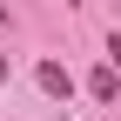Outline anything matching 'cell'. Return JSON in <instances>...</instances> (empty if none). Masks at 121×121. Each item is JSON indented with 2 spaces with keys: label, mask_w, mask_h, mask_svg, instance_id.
Masks as SVG:
<instances>
[{
  "label": "cell",
  "mask_w": 121,
  "mask_h": 121,
  "mask_svg": "<svg viewBox=\"0 0 121 121\" xmlns=\"http://www.w3.org/2000/svg\"><path fill=\"white\" fill-rule=\"evenodd\" d=\"M40 87H47L54 101H67V94H74V74L60 67V60H40Z\"/></svg>",
  "instance_id": "cell-1"
},
{
  "label": "cell",
  "mask_w": 121,
  "mask_h": 121,
  "mask_svg": "<svg viewBox=\"0 0 121 121\" xmlns=\"http://www.w3.org/2000/svg\"><path fill=\"white\" fill-rule=\"evenodd\" d=\"M87 94H94V101H114V67H94V74H87Z\"/></svg>",
  "instance_id": "cell-2"
},
{
  "label": "cell",
  "mask_w": 121,
  "mask_h": 121,
  "mask_svg": "<svg viewBox=\"0 0 121 121\" xmlns=\"http://www.w3.org/2000/svg\"><path fill=\"white\" fill-rule=\"evenodd\" d=\"M108 60H114V67H121V34H108Z\"/></svg>",
  "instance_id": "cell-3"
},
{
  "label": "cell",
  "mask_w": 121,
  "mask_h": 121,
  "mask_svg": "<svg viewBox=\"0 0 121 121\" xmlns=\"http://www.w3.org/2000/svg\"><path fill=\"white\" fill-rule=\"evenodd\" d=\"M0 81H7V54H0Z\"/></svg>",
  "instance_id": "cell-4"
}]
</instances>
